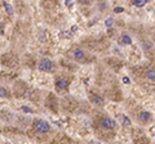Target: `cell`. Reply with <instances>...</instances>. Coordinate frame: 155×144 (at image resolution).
Instances as JSON below:
<instances>
[{
	"label": "cell",
	"instance_id": "1",
	"mask_svg": "<svg viewBox=\"0 0 155 144\" xmlns=\"http://www.w3.org/2000/svg\"><path fill=\"white\" fill-rule=\"evenodd\" d=\"M34 127L40 134H47L50 131V124L45 120H36L34 122Z\"/></svg>",
	"mask_w": 155,
	"mask_h": 144
},
{
	"label": "cell",
	"instance_id": "2",
	"mask_svg": "<svg viewBox=\"0 0 155 144\" xmlns=\"http://www.w3.org/2000/svg\"><path fill=\"white\" fill-rule=\"evenodd\" d=\"M100 124L103 129H106V130H114V129L116 127V121L114 118H111V117H109V116L102 117L101 121H100Z\"/></svg>",
	"mask_w": 155,
	"mask_h": 144
},
{
	"label": "cell",
	"instance_id": "3",
	"mask_svg": "<svg viewBox=\"0 0 155 144\" xmlns=\"http://www.w3.org/2000/svg\"><path fill=\"white\" fill-rule=\"evenodd\" d=\"M52 67H53V63L49 58H41L38 63V68L41 72H49L52 70Z\"/></svg>",
	"mask_w": 155,
	"mask_h": 144
},
{
	"label": "cell",
	"instance_id": "4",
	"mask_svg": "<svg viewBox=\"0 0 155 144\" xmlns=\"http://www.w3.org/2000/svg\"><path fill=\"white\" fill-rule=\"evenodd\" d=\"M54 86L56 89L58 90H65L68 88V80L65 79V77H57L54 81Z\"/></svg>",
	"mask_w": 155,
	"mask_h": 144
},
{
	"label": "cell",
	"instance_id": "5",
	"mask_svg": "<svg viewBox=\"0 0 155 144\" xmlns=\"http://www.w3.org/2000/svg\"><path fill=\"white\" fill-rule=\"evenodd\" d=\"M153 120V113L149 112V111H141L138 113V121L140 122H144V124H147Z\"/></svg>",
	"mask_w": 155,
	"mask_h": 144
},
{
	"label": "cell",
	"instance_id": "6",
	"mask_svg": "<svg viewBox=\"0 0 155 144\" xmlns=\"http://www.w3.org/2000/svg\"><path fill=\"white\" fill-rule=\"evenodd\" d=\"M116 118H118L119 124H120L121 126H124V127H129V126L132 125V121H131V118L127 115H124V113H119V115L116 116Z\"/></svg>",
	"mask_w": 155,
	"mask_h": 144
},
{
	"label": "cell",
	"instance_id": "7",
	"mask_svg": "<svg viewBox=\"0 0 155 144\" xmlns=\"http://www.w3.org/2000/svg\"><path fill=\"white\" fill-rule=\"evenodd\" d=\"M119 43L121 45H131L132 44V37H131V35L128 32H123L120 35V37H119Z\"/></svg>",
	"mask_w": 155,
	"mask_h": 144
},
{
	"label": "cell",
	"instance_id": "8",
	"mask_svg": "<svg viewBox=\"0 0 155 144\" xmlns=\"http://www.w3.org/2000/svg\"><path fill=\"white\" fill-rule=\"evenodd\" d=\"M91 102L94 104V106H103L105 99L101 97V95H98V94H92L91 95Z\"/></svg>",
	"mask_w": 155,
	"mask_h": 144
},
{
	"label": "cell",
	"instance_id": "9",
	"mask_svg": "<svg viewBox=\"0 0 155 144\" xmlns=\"http://www.w3.org/2000/svg\"><path fill=\"white\" fill-rule=\"evenodd\" d=\"M74 58H75L76 61H83V59L85 58V52L83 49H80V48H76V49L74 50Z\"/></svg>",
	"mask_w": 155,
	"mask_h": 144
},
{
	"label": "cell",
	"instance_id": "10",
	"mask_svg": "<svg viewBox=\"0 0 155 144\" xmlns=\"http://www.w3.org/2000/svg\"><path fill=\"white\" fill-rule=\"evenodd\" d=\"M3 7H4L5 12H7V14H9V16H12L13 14V7H12V4H9L8 1H3Z\"/></svg>",
	"mask_w": 155,
	"mask_h": 144
},
{
	"label": "cell",
	"instance_id": "11",
	"mask_svg": "<svg viewBox=\"0 0 155 144\" xmlns=\"http://www.w3.org/2000/svg\"><path fill=\"white\" fill-rule=\"evenodd\" d=\"M132 4L137 8H142L147 4V0H132Z\"/></svg>",
	"mask_w": 155,
	"mask_h": 144
},
{
	"label": "cell",
	"instance_id": "12",
	"mask_svg": "<svg viewBox=\"0 0 155 144\" xmlns=\"http://www.w3.org/2000/svg\"><path fill=\"white\" fill-rule=\"evenodd\" d=\"M146 77L151 81H155V68H150L146 71Z\"/></svg>",
	"mask_w": 155,
	"mask_h": 144
},
{
	"label": "cell",
	"instance_id": "13",
	"mask_svg": "<svg viewBox=\"0 0 155 144\" xmlns=\"http://www.w3.org/2000/svg\"><path fill=\"white\" fill-rule=\"evenodd\" d=\"M71 35H73L71 30H67V31H62L61 34H59V37H62V39H68V37H71Z\"/></svg>",
	"mask_w": 155,
	"mask_h": 144
},
{
	"label": "cell",
	"instance_id": "14",
	"mask_svg": "<svg viewBox=\"0 0 155 144\" xmlns=\"http://www.w3.org/2000/svg\"><path fill=\"white\" fill-rule=\"evenodd\" d=\"M112 25H114V18L112 17H107L105 19V26L107 27V28H110V27H112Z\"/></svg>",
	"mask_w": 155,
	"mask_h": 144
},
{
	"label": "cell",
	"instance_id": "15",
	"mask_svg": "<svg viewBox=\"0 0 155 144\" xmlns=\"http://www.w3.org/2000/svg\"><path fill=\"white\" fill-rule=\"evenodd\" d=\"M21 111L25 112V113H31L32 112V109L30 107H27V106H21Z\"/></svg>",
	"mask_w": 155,
	"mask_h": 144
},
{
	"label": "cell",
	"instance_id": "16",
	"mask_svg": "<svg viewBox=\"0 0 155 144\" xmlns=\"http://www.w3.org/2000/svg\"><path fill=\"white\" fill-rule=\"evenodd\" d=\"M0 97H1V98L7 97V89H5L4 86H1V88H0Z\"/></svg>",
	"mask_w": 155,
	"mask_h": 144
},
{
	"label": "cell",
	"instance_id": "17",
	"mask_svg": "<svg viewBox=\"0 0 155 144\" xmlns=\"http://www.w3.org/2000/svg\"><path fill=\"white\" fill-rule=\"evenodd\" d=\"M114 12H115V13H123V12H124V7H115Z\"/></svg>",
	"mask_w": 155,
	"mask_h": 144
},
{
	"label": "cell",
	"instance_id": "18",
	"mask_svg": "<svg viewBox=\"0 0 155 144\" xmlns=\"http://www.w3.org/2000/svg\"><path fill=\"white\" fill-rule=\"evenodd\" d=\"M121 81H123V84H127V85H128V84H131V79L128 76H124L123 79H121Z\"/></svg>",
	"mask_w": 155,
	"mask_h": 144
},
{
	"label": "cell",
	"instance_id": "19",
	"mask_svg": "<svg viewBox=\"0 0 155 144\" xmlns=\"http://www.w3.org/2000/svg\"><path fill=\"white\" fill-rule=\"evenodd\" d=\"M65 5L70 8V7H73V5H74V1H73V0H66V1H65Z\"/></svg>",
	"mask_w": 155,
	"mask_h": 144
},
{
	"label": "cell",
	"instance_id": "20",
	"mask_svg": "<svg viewBox=\"0 0 155 144\" xmlns=\"http://www.w3.org/2000/svg\"><path fill=\"white\" fill-rule=\"evenodd\" d=\"M76 30H78V26H76V25H74L73 27H71V32H73V34L76 31Z\"/></svg>",
	"mask_w": 155,
	"mask_h": 144
},
{
	"label": "cell",
	"instance_id": "21",
	"mask_svg": "<svg viewBox=\"0 0 155 144\" xmlns=\"http://www.w3.org/2000/svg\"><path fill=\"white\" fill-rule=\"evenodd\" d=\"M89 144H101V143H97V142H89Z\"/></svg>",
	"mask_w": 155,
	"mask_h": 144
},
{
	"label": "cell",
	"instance_id": "22",
	"mask_svg": "<svg viewBox=\"0 0 155 144\" xmlns=\"http://www.w3.org/2000/svg\"><path fill=\"white\" fill-rule=\"evenodd\" d=\"M154 136H155V133H154Z\"/></svg>",
	"mask_w": 155,
	"mask_h": 144
}]
</instances>
